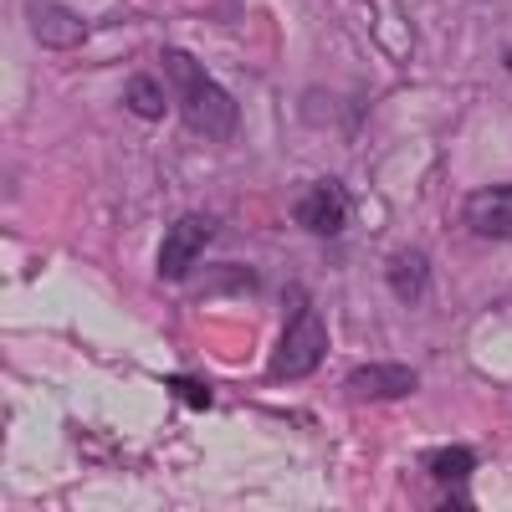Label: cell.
<instances>
[{"instance_id":"cell-7","label":"cell","mask_w":512,"mask_h":512,"mask_svg":"<svg viewBox=\"0 0 512 512\" xmlns=\"http://www.w3.org/2000/svg\"><path fill=\"white\" fill-rule=\"evenodd\" d=\"M466 226L487 241H512V185H482L461 205Z\"/></svg>"},{"instance_id":"cell-11","label":"cell","mask_w":512,"mask_h":512,"mask_svg":"<svg viewBox=\"0 0 512 512\" xmlns=\"http://www.w3.org/2000/svg\"><path fill=\"white\" fill-rule=\"evenodd\" d=\"M262 287V277H256L251 267H210L200 272V292H256Z\"/></svg>"},{"instance_id":"cell-14","label":"cell","mask_w":512,"mask_h":512,"mask_svg":"<svg viewBox=\"0 0 512 512\" xmlns=\"http://www.w3.org/2000/svg\"><path fill=\"white\" fill-rule=\"evenodd\" d=\"M502 67H507V72H512V52H502Z\"/></svg>"},{"instance_id":"cell-10","label":"cell","mask_w":512,"mask_h":512,"mask_svg":"<svg viewBox=\"0 0 512 512\" xmlns=\"http://www.w3.org/2000/svg\"><path fill=\"white\" fill-rule=\"evenodd\" d=\"M425 466H431V477H436V482L461 487L466 477L477 472V451H472V446H441V451L425 456Z\"/></svg>"},{"instance_id":"cell-5","label":"cell","mask_w":512,"mask_h":512,"mask_svg":"<svg viewBox=\"0 0 512 512\" xmlns=\"http://www.w3.org/2000/svg\"><path fill=\"white\" fill-rule=\"evenodd\" d=\"M26 26L47 52H72L88 41V21L67 6H57V0H26Z\"/></svg>"},{"instance_id":"cell-4","label":"cell","mask_w":512,"mask_h":512,"mask_svg":"<svg viewBox=\"0 0 512 512\" xmlns=\"http://www.w3.org/2000/svg\"><path fill=\"white\" fill-rule=\"evenodd\" d=\"M292 221L313 236H338L349 226V190L338 180L308 185V195H297V205H292Z\"/></svg>"},{"instance_id":"cell-9","label":"cell","mask_w":512,"mask_h":512,"mask_svg":"<svg viewBox=\"0 0 512 512\" xmlns=\"http://www.w3.org/2000/svg\"><path fill=\"white\" fill-rule=\"evenodd\" d=\"M123 108L134 113V118H144V123H159L164 113H169V98H164V82H154L149 72H134L123 82Z\"/></svg>"},{"instance_id":"cell-3","label":"cell","mask_w":512,"mask_h":512,"mask_svg":"<svg viewBox=\"0 0 512 512\" xmlns=\"http://www.w3.org/2000/svg\"><path fill=\"white\" fill-rule=\"evenodd\" d=\"M221 236V216H205V210H190V216H180L175 226L164 231L159 241V277L164 282H185L200 262V251Z\"/></svg>"},{"instance_id":"cell-13","label":"cell","mask_w":512,"mask_h":512,"mask_svg":"<svg viewBox=\"0 0 512 512\" xmlns=\"http://www.w3.org/2000/svg\"><path fill=\"white\" fill-rule=\"evenodd\" d=\"M436 512H472V502H466V497H446Z\"/></svg>"},{"instance_id":"cell-1","label":"cell","mask_w":512,"mask_h":512,"mask_svg":"<svg viewBox=\"0 0 512 512\" xmlns=\"http://www.w3.org/2000/svg\"><path fill=\"white\" fill-rule=\"evenodd\" d=\"M159 62H164L169 82H175V93H180V118H185L190 134H200V139H210V144L236 139L241 108H236V98L221 88V82L200 67V57L185 52V47H164Z\"/></svg>"},{"instance_id":"cell-8","label":"cell","mask_w":512,"mask_h":512,"mask_svg":"<svg viewBox=\"0 0 512 512\" xmlns=\"http://www.w3.org/2000/svg\"><path fill=\"white\" fill-rule=\"evenodd\" d=\"M384 282H390V292L405 308H415L420 297L431 292V256H425L420 246H400L390 262H384Z\"/></svg>"},{"instance_id":"cell-2","label":"cell","mask_w":512,"mask_h":512,"mask_svg":"<svg viewBox=\"0 0 512 512\" xmlns=\"http://www.w3.org/2000/svg\"><path fill=\"white\" fill-rule=\"evenodd\" d=\"M328 359V328L318 318V308L303 292H287V323H282V344L267 364V379H303Z\"/></svg>"},{"instance_id":"cell-6","label":"cell","mask_w":512,"mask_h":512,"mask_svg":"<svg viewBox=\"0 0 512 512\" xmlns=\"http://www.w3.org/2000/svg\"><path fill=\"white\" fill-rule=\"evenodd\" d=\"M415 384L420 379L410 364H359L344 379V395L349 400H405V395H415Z\"/></svg>"},{"instance_id":"cell-12","label":"cell","mask_w":512,"mask_h":512,"mask_svg":"<svg viewBox=\"0 0 512 512\" xmlns=\"http://www.w3.org/2000/svg\"><path fill=\"white\" fill-rule=\"evenodd\" d=\"M164 390L175 395V400H185L190 410H210V405H216L210 384H205V379H195V374H169V379H164Z\"/></svg>"}]
</instances>
